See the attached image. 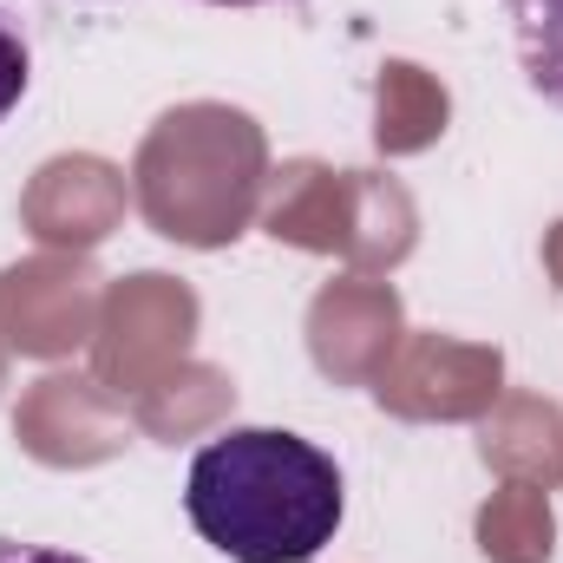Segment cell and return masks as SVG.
I'll list each match as a JSON object with an SVG mask.
<instances>
[{"label":"cell","instance_id":"6da1fadb","mask_svg":"<svg viewBox=\"0 0 563 563\" xmlns=\"http://www.w3.org/2000/svg\"><path fill=\"white\" fill-rule=\"evenodd\" d=\"M184 511L230 563H308L334 544L347 485L314 439L282 426H230L190 459Z\"/></svg>","mask_w":563,"mask_h":563},{"label":"cell","instance_id":"7a4b0ae2","mask_svg":"<svg viewBox=\"0 0 563 563\" xmlns=\"http://www.w3.org/2000/svg\"><path fill=\"white\" fill-rule=\"evenodd\" d=\"M518 20V59L531 92H544L563 112V0H505Z\"/></svg>","mask_w":563,"mask_h":563},{"label":"cell","instance_id":"3957f363","mask_svg":"<svg viewBox=\"0 0 563 563\" xmlns=\"http://www.w3.org/2000/svg\"><path fill=\"white\" fill-rule=\"evenodd\" d=\"M26 79H33L26 40H20V26L0 13V125H7V119H13V106L26 99Z\"/></svg>","mask_w":563,"mask_h":563},{"label":"cell","instance_id":"277c9868","mask_svg":"<svg viewBox=\"0 0 563 563\" xmlns=\"http://www.w3.org/2000/svg\"><path fill=\"white\" fill-rule=\"evenodd\" d=\"M0 563H86V558L53 551V544H20V538H0Z\"/></svg>","mask_w":563,"mask_h":563},{"label":"cell","instance_id":"5b68a950","mask_svg":"<svg viewBox=\"0 0 563 563\" xmlns=\"http://www.w3.org/2000/svg\"><path fill=\"white\" fill-rule=\"evenodd\" d=\"M210 7H263V0H210Z\"/></svg>","mask_w":563,"mask_h":563}]
</instances>
